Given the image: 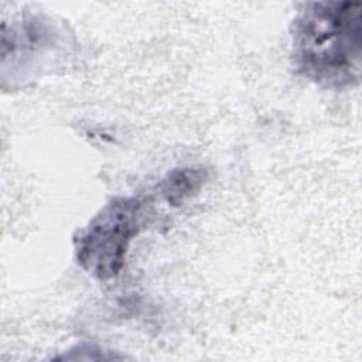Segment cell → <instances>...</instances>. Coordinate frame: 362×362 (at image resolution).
Segmentation results:
<instances>
[{"label": "cell", "mask_w": 362, "mask_h": 362, "mask_svg": "<svg viewBox=\"0 0 362 362\" xmlns=\"http://www.w3.org/2000/svg\"><path fill=\"white\" fill-rule=\"evenodd\" d=\"M204 180L205 171L201 168H178L167 174L160 188L170 204L180 205L199 189Z\"/></svg>", "instance_id": "cell-3"}, {"label": "cell", "mask_w": 362, "mask_h": 362, "mask_svg": "<svg viewBox=\"0 0 362 362\" xmlns=\"http://www.w3.org/2000/svg\"><path fill=\"white\" fill-rule=\"evenodd\" d=\"M293 59L310 81L332 89L359 82L362 72V4L307 3L293 21Z\"/></svg>", "instance_id": "cell-1"}, {"label": "cell", "mask_w": 362, "mask_h": 362, "mask_svg": "<svg viewBox=\"0 0 362 362\" xmlns=\"http://www.w3.org/2000/svg\"><path fill=\"white\" fill-rule=\"evenodd\" d=\"M144 202L136 197L110 199L75 238L78 264L99 280L116 277L130 242L140 232Z\"/></svg>", "instance_id": "cell-2"}]
</instances>
